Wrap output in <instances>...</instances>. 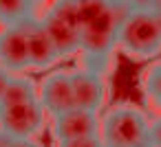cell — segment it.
Masks as SVG:
<instances>
[{
  "instance_id": "10",
  "label": "cell",
  "mask_w": 161,
  "mask_h": 147,
  "mask_svg": "<svg viewBox=\"0 0 161 147\" xmlns=\"http://www.w3.org/2000/svg\"><path fill=\"white\" fill-rule=\"evenodd\" d=\"M25 29H27V53H29V68L33 70H44L49 66H53L60 57L58 51L51 42V38L47 35L42 22L38 16L25 20Z\"/></svg>"
},
{
  "instance_id": "9",
  "label": "cell",
  "mask_w": 161,
  "mask_h": 147,
  "mask_svg": "<svg viewBox=\"0 0 161 147\" xmlns=\"http://www.w3.org/2000/svg\"><path fill=\"white\" fill-rule=\"evenodd\" d=\"M0 68L7 70L9 75H20V73L29 70L25 22L0 29Z\"/></svg>"
},
{
  "instance_id": "12",
  "label": "cell",
  "mask_w": 161,
  "mask_h": 147,
  "mask_svg": "<svg viewBox=\"0 0 161 147\" xmlns=\"http://www.w3.org/2000/svg\"><path fill=\"white\" fill-rule=\"evenodd\" d=\"M38 0H0V24L9 27L36 16Z\"/></svg>"
},
{
  "instance_id": "7",
  "label": "cell",
  "mask_w": 161,
  "mask_h": 147,
  "mask_svg": "<svg viewBox=\"0 0 161 147\" xmlns=\"http://www.w3.org/2000/svg\"><path fill=\"white\" fill-rule=\"evenodd\" d=\"M38 101H40L42 110L47 114H51V116L75 108L71 70H53V73H49L38 86Z\"/></svg>"
},
{
  "instance_id": "13",
  "label": "cell",
  "mask_w": 161,
  "mask_h": 147,
  "mask_svg": "<svg viewBox=\"0 0 161 147\" xmlns=\"http://www.w3.org/2000/svg\"><path fill=\"white\" fill-rule=\"evenodd\" d=\"M141 90L146 101L161 112V59H154L148 64V68L141 75Z\"/></svg>"
},
{
  "instance_id": "15",
  "label": "cell",
  "mask_w": 161,
  "mask_h": 147,
  "mask_svg": "<svg viewBox=\"0 0 161 147\" xmlns=\"http://www.w3.org/2000/svg\"><path fill=\"white\" fill-rule=\"evenodd\" d=\"M58 147H104L99 134L97 136H84V138H71V140H60L55 143Z\"/></svg>"
},
{
  "instance_id": "5",
  "label": "cell",
  "mask_w": 161,
  "mask_h": 147,
  "mask_svg": "<svg viewBox=\"0 0 161 147\" xmlns=\"http://www.w3.org/2000/svg\"><path fill=\"white\" fill-rule=\"evenodd\" d=\"M44 110L40 101H29L20 105H0V129L9 138L27 140L36 136L44 125Z\"/></svg>"
},
{
  "instance_id": "19",
  "label": "cell",
  "mask_w": 161,
  "mask_h": 147,
  "mask_svg": "<svg viewBox=\"0 0 161 147\" xmlns=\"http://www.w3.org/2000/svg\"><path fill=\"white\" fill-rule=\"evenodd\" d=\"M38 3H40V0H38Z\"/></svg>"
},
{
  "instance_id": "1",
  "label": "cell",
  "mask_w": 161,
  "mask_h": 147,
  "mask_svg": "<svg viewBox=\"0 0 161 147\" xmlns=\"http://www.w3.org/2000/svg\"><path fill=\"white\" fill-rule=\"evenodd\" d=\"M128 9L130 7L124 0H113L102 13H97L93 20L82 24L80 53H82L84 68L106 75L108 64L113 59V51L117 48V33H119L121 20Z\"/></svg>"
},
{
  "instance_id": "18",
  "label": "cell",
  "mask_w": 161,
  "mask_h": 147,
  "mask_svg": "<svg viewBox=\"0 0 161 147\" xmlns=\"http://www.w3.org/2000/svg\"><path fill=\"white\" fill-rule=\"evenodd\" d=\"M7 79H9V73L0 68V97H3V90H5V86H7Z\"/></svg>"
},
{
  "instance_id": "20",
  "label": "cell",
  "mask_w": 161,
  "mask_h": 147,
  "mask_svg": "<svg viewBox=\"0 0 161 147\" xmlns=\"http://www.w3.org/2000/svg\"><path fill=\"white\" fill-rule=\"evenodd\" d=\"M159 13H161V11H159Z\"/></svg>"
},
{
  "instance_id": "16",
  "label": "cell",
  "mask_w": 161,
  "mask_h": 147,
  "mask_svg": "<svg viewBox=\"0 0 161 147\" xmlns=\"http://www.w3.org/2000/svg\"><path fill=\"white\" fill-rule=\"evenodd\" d=\"M130 9H154L161 11V0H124Z\"/></svg>"
},
{
  "instance_id": "8",
  "label": "cell",
  "mask_w": 161,
  "mask_h": 147,
  "mask_svg": "<svg viewBox=\"0 0 161 147\" xmlns=\"http://www.w3.org/2000/svg\"><path fill=\"white\" fill-rule=\"evenodd\" d=\"M97 134H99L97 112L71 108L62 114L51 116V136L55 138V143L71 140V138H84V136H97Z\"/></svg>"
},
{
  "instance_id": "14",
  "label": "cell",
  "mask_w": 161,
  "mask_h": 147,
  "mask_svg": "<svg viewBox=\"0 0 161 147\" xmlns=\"http://www.w3.org/2000/svg\"><path fill=\"white\" fill-rule=\"evenodd\" d=\"M77 3V13H80V24H86L93 20L97 13H102L113 0H75Z\"/></svg>"
},
{
  "instance_id": "3",
  "label": "cell",
  "mask_w": 161,
  "mask_h": 147,
  "mask_svg": "<svg viewBox=\"0 0 161 147\" xmlns=\"http://www.w3.org/2000/svg\"><path fill=\"white\" fill-rule=\"evenodd\" d=\"M99 138L104 147H152L150 121L141 108L117 103L99 116Z\"/></svg>"
},
{
  "instance_id": "2",
  "label": "cell",
  "mask_w": 161,
  "mask_h": 147,
  "mask_svg": "<svg viewBox=\"0 0 161 147\" xmlns=\"http://www.w3.org/2000/svg\"><path fill=\"white\" fill-rule=\"evenodd\" d=\"M117 48L135 62L159 57L161 13L154 9H128L117 33Z\"/></svg>"
},
{
  "instance_id": "6",
  "label": "cell",
  "mask_w": 161,
  "mask_h": 147,
  "mask_svg": "<svg viewBox=\"0 0 161 147\" xmlns=\"http://www.w3.org/2000/svg\"><path fill=\"white\" fill-rule=\"evenodd\" d=\"M71 84H73V97L75 108L88 110V112H102L108 99V84L106 75L91 70V68H71Z\"/></svg>"
},
{
  "instance_id": "17",
  "label": "cell",
  "mask_w": 161,
  "mask_h": 147,
  "mask_svg": "<svg viewBox=\"0 0 161 147\" xmlns=\"http://www.w3.org/2000/svg\"><path fill=\"white\" fill-rule=\"evenodd\" d=\"M150 140H152V147H161V114L150 121Z\"/></svg>"
},
{
  "instance_id": "4",
  "label": "cell",
  "mask_w": 161,
  "mask_h": 147,
  "mask_svg": "<svg viewBox=\"0 0 161 147\" xmlns=\"http://www.w3.org/2000/svg\"><path fill=\"white\" fill-rule=\"evenodd\" d=\"M47 35L51 38L58 57H71L80 53V13H77V3L75 0H53L51 7L44 11L40 18Z\"/></svg>"
},
{
  "instance_id": "11",
  "label": "cell",
  "mask_w": 161,
  "mask_h": 147,
  "mask_svg": "<svg viewBox=\"0 0 161 147\" xmlns=\"http://www.w3.org/2000/svg\"><path fill=\"white\" fill-rule=\"evenodd\" d=\"M29 101H38V84L22 73L9 75L3 97H0V105H20Z\"/></svg>"
}]
</instances>
